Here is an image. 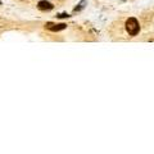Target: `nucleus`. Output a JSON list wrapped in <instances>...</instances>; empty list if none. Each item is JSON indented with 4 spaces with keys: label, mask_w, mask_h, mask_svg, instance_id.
Returning <instances> with one entry per match:
<instances>
[{
    "label": "nucleus",
    "mask_w": 154,
    "mask_h": 154,
    "mask_svg": "<svg viewBox=\"0 0 154 154\" xmlns=\"http://www.w3.org/2000/svg\"><path fill=\"white\" fill-rule=\"evenodd\" d=\"M126 30H127L128 35H131V36H135V35L139 34L140 24H139V22H137V19L134 17L128 18L127 21H126Z\"/></svg>",
    "instance_id": "f257e3e1"
},
{
    "label": "nucleus",
    "mask_w": 154,
    "mask_h": 154,
    "mask_svg": "<svg viewBox=\"0 0 154 154\" xmlns=\"http://www.w3.org/2000/svg\"><path fill=\"white\" fill-rule=\"evenodd\" d=\"M37 7H38L40 10H51L53 9V4L49 3V1H46V0H41V1H38Z\"/></svg>",
    "instance_id": "7ed1b4c3"
},
{
    "label": "nucleus",
    "mask_w": 154,
    "mask_h": 154,
    "mask_svg": "<svg viewBox=\"0 0 154 154\" xmlns=\"http://www.w3.org/2000/svg\"><path fill=\"white\" fill-rule=\"evenodd\" d=\"M67 27L66 23H59V24H55V23H46L45 24V28L50 30V31H60V30H64Z\"/></svg>",
    "instance_id": "f03ea898"
}]
</instances>
